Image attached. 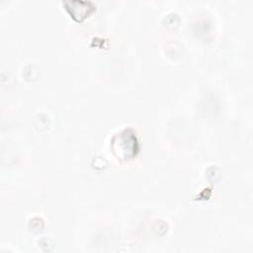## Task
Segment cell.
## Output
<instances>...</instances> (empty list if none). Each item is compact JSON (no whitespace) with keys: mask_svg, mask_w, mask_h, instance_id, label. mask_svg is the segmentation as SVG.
<instances>
[{"mask_svg":"<svg viewBox=\"0 0 253 253\" xmlns=\"http://www.w3.org/2000/svg\"><path fill=\"white\" fill-rule=\"evenodd\" d=\"M111 147L120 160H128L136 155L138 142L131 129H125L113 136Z\"/></svg>","mask_w":253,"mask_h":253,"instance_id":"6da1fadb","label":"cell"}]
</instances>
